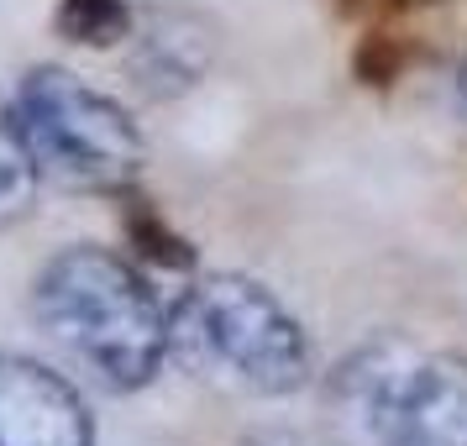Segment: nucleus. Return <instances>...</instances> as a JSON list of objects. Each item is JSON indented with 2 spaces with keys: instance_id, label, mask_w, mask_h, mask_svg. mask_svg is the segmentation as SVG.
I'll return each instance as SVG.
<instances>
[{
  "instance_id": "obj_8",
  "label": "nucleus",
  "mask_w": 467,
  "mask_h": 446,
  "mask_svg": "<svg viewBox=\"0 0 467 446\" xmlns=\"http://www.w3.org/2000/svg\"><path fill=\"white\" fill-rule=\"evenodd\" d=\"M121 232H127V247L142 257L148 268H163V274H190L194 268L190 242L173 232L148 200H137V194H127V190H121Z\"/></svg>"
},
{
  "instance_id": "obj_9",
  "label": "nucleus",
  "mask_w": 467,
  "mask_h": 446,
  "mask_svg": "<svg viewBox=\"0 0 467 446\" xmlns=\"http://www.w3.org/2000/svg\"><path fill=\"white\" fill-rule=\"evenodd\" d=\"M53 26L58 37L79 47H116L131 37V5L127 0H58Z\"/></svg>"
},
{
  "instance_id": "obj_10",
  "label": "nucleus",
  "mask_w": 467,
  "mask_h": 446,
  "mask_svg": "<svg viewBox=\"0 0 467 446\" xmlns=\"http://www.w3.org/2000/svg\"><path fill=\"white\" fill-rule=\"evenodd\" d=\"M404 58H410V53H404L400 37H394V32H383V26H373V32L358 43V53H352V74H358L362 85L389 89L394 79H400Z\"/></svg>"
},
{
  "instance_id": "obj_3",
  "label": "nucleus",
  "mask_w": 467,
  "mask_h": 446,
  "mask_svg": "<svg viewBox=\"0 0 467 446\" xmlns=\"http://www.w3.org/2000/svg\"><path fill=\"white\" fill-rule=\"evenodd\" d=\"M326 415L341 446H467V358L373 337L337 362Z\"/></svg>"
},
{
  "instance_id": "obj_1",
  "label": "nucleus",
  "mask_w": 467,
  "mask_h": 446,
  "mask_svg": "<svg viewBox=\"0 0 467 446\" xmlns=\"http://www.w3.org/2000/svg\"><path fill=\"white\" fill-rule=\"evenodd\" d=\"M32 316L106 389H142L169 352V310L106 247H64L32 284Z\"/></svg>"
},
{
  "instance_id": "obj_11",
  "label": "nucleus",
  "mask_w": 467,
  "mask_h": 446,
  "mask_svg": "<svg viewBox=\"0 0 467 446\" xmlns=\"http://www.w3.org/2000/svg\"><path fill=\"white\" fill-rule=\"evenodd\" d=\"M242 446H341V441L331 430L316 436V430H284V425H274V430H253Z\"/></svg>"
},
{
  "instance_id": "obj_5",
  "label": "nucleus",
  "mask_w": 467,
  "mask_h": 446,
  "mask_svg": "<svg viewBox=\"0 0 467 446\" xmlns=\"http://www.w3.org/2000/svg\"><path fill=\"white\" fill-rule=\"evenodd\" d=\"M0 446H95L85 394L47 362L0 352Z\"/></svg>"
},
{
  "instance_id": "obj_6",
  "label": "nucleus",
  "mask_w": 467,
  "mask_h": 446,
  "mask_svg": "<svg viewBox=\"0 0 467 446\" xmlns=\"http://www.w3.org/2000/svg\"><path fill=\"white\" fill-rule=\"evenodd\" d=\"M211 58H215V37L194 11H152L137 32V43H131V74L158 100L200 85Z\"/></svg>"
},
{
  "instance_id": "obj_4",
  "label": "nucleus",
  "mask_w": 467,
  "mask_h": 446,
  "mask_svg": "<svg viewBox=\"0 0 467 446\" xmlns=\"http://www.w3.org/2000/svg\"><path fill=\"white\" fill-rule=\"evenodd\" d=\"M16 116L47 179L68 190H131L142 169V131L110 95L85 85L79 74L58 64L32 68L16 95Z\"/></svg>"
},
{
  "instance_id": "obj_7",
  "label": "nucleus",
  "mask_w": 467,
  "mask_h": 446,
  "mask_svg": "<svg viewBox=\"0 0 467 446\" xmlns=\"http://www.w3.org/2000/svg\"><path fill=\"white\" fill-rule=\"evenodd\" d=\"M37 179H43V163L26 142V127L16 106L0 100V232L22 226L32 205H37Z\"/></svg>"
},
{
  "instance_id": "obj_2",
  "label": "nucleus",
  "mask_w": 467,
  "mask_h": 446,
  "mask_svg": "<svg viewBox=\"0 0 467 446\" xmlns=\"http://www.w3.org/2000/svg\"><path fill=\"white\" fill-rule=\"evenodd\" d=\"M169 352L200 383L242 399H284L310 383L316 352L289 305L242 274L194 278L169 310Z\"/></svg>"
}]
</instances>
